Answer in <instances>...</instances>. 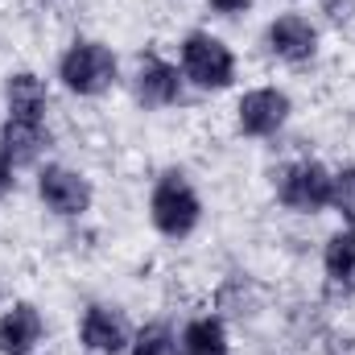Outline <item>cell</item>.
Listing matches in <instances>:
<instances>
[{
    "instance_id": "obj_1",
    "label": "cell",
    "mask_w": 355,
    "mask_h": 355,
    "mask_svg": "<svg viewBox=\"0 0 355 355\" xmlns=\"http://www.w3.org/2000/svg\"><path fill=\"white\" fill-rule=\"evenodd\" d=\"M149 215H153V227L170 240H182L198 227V215H202V202L198 194L190 190V182L182 174H162V182L153 186V198H149Z\"/></svg>"
},
{
    "instance_id": "obj_2",
    "label": "cell",
    "mask_w": 355,
    "mask_h": 355,
    "mask_svg": "<svg viewBox=\"0 0 355 355\" xmlns=\"http://www.w3.org/2000/svg\"><path fill=\"white\" fill-rule=\"evenodd\" d=\"M58 79L75 95H103L116 83V54L99 42H75L58 62Z\"/></svg>"
},
{
    "instance_id": "obj_3",
    "label": "cell",
    "mask_w": 355,
    "mask_h": 355,
    "mask_svg": "<svg viewBox=\"0 0 355 355\" xmlns=\"http://www.w3.org/2000/svg\"><path fill=\"white\" fill-rule=\"evenodd\" d=\"M182 71H186V79H194L198 87H227L232 83V75H236V58H232V50L219 42V37H211V33H190L186 42H182Z\"/></svg>"
},
{
    "instance_id": "obj_4",
    "label": "cell",
    "mask_w": 355,
    "mask_h": 355,
    "mask_svg": "<svg viewBox=\"0 0 355 355\" xmlns=\"http://www.w3.org/2000/svg\"><path fill=\"white\" fill-rule=\"evenodd\" d=\"M281 202L293 211H322L331 207V174L318 162H297L281 174Z\"/></svg>"
},
{
    "instance_id": "obj_5",
    "label": "cell",
    "mask_w": 355,
    "mask_h": 355,
    "mask_svg": "<svg viewBox=\"0 0 355 355\" xmlns=\"http://www.w3.org/2000/svg\"><path fill=\"white\" fill-rule=\"evenodd\" d=\"M37 194L50 211L58 215H83L91 207V186L83 174L67 170V166H46L37 174Z\"/></svg>"
},
{
    "instance_id": "obj_6",
    "label": "cell",
    "mask_w": 355,
    "mask_h": 355,
    "mask_svg": "<svg viewBox=\"0 0 355 355\" xmlns=\"http://www.w3.org/2000/svg\"><path fill=\"white\" fill-rule=\"evenodd\" d=\"M236 112H240V132H248V137H272L289 120V95L272 91V87L248 91Z\"/></svg>"
},
{
    "instance_id": "obj_7",
    "label": "cell",
    "mask_w": 355,
    "mask_h": 355,
    "mask_svg": "<svg viewBox=\"0 0 355 355\" xmlns=\"http://www.w3.org/2000/svg\"><path fill=\"white\" fill-rule=\"evenodd\" d=\"M314 46H318V29L306 17H297V12H285V17H277L268 25V50L277 58H285V62L314 58Z\"/></svg>"
},
{
    "instance_id": "obj_8",
    "label": "cell",
    "mask_w": 355,
    "mask_h": 355,
    "mask_svg": "<svg viewBox=\"0 0 355 355\" xmlns=\"http://www.w3.org/2000/svg\"><path fill=\"white\" fill-rule=\"evenodd\" d=\"M79 335H83V343H87L91 352H99V355H120L128 347V327H124V318H120L116 310H107V306H87Z\"/></svg>"
},
{
    "instance_id": "obj_9",
    "label": "cell",
    "mask_w": 355,
    "mask_h": 355,
    "mask_svg": "<svg viewBox=\"0 0 355 355\" xmlns=\"http://www.w3.org/2000/svg\"><path fill=\"white\" fill-rule=\"evenodd\" d=\"M137 95L149 107H166L182 95V79H178V71L170 62L149 54V58H141V71H137Z\"/></svg>"
},
{
    "instance_id": "obj_10",
    "label": "cell",
    "mask_w": 355,
    "mask_h": 355,
    "mask_svg": "<svg viewBox=\"0 0 355 355\" xmlns=\"http://www.w3.org/2000/svg\"><path fill=\"white\" fill-rule=\"evenodd\" d=\"M8 120L21 124H46V83L29 71L8 79Z\"/></svg>"
},
{
    "instance_id": "obj_11",
    "label": "cell",
    "mask_w": 355,
    "mask_h": 355,
    "mask_svg": "<svg viewBox=\"0 0 355 355\" xmlns=\"http://www.w3.org/2000/svg\"><path fill=\"white\" fill-rule=\"evenodd\" d=\"M37 339H42V314H37L29 302L12 306V310L0 318V352L4 355H25Z\"/></svg>"
},
{
    "instance_id": "obj_12",
    "label": "cell",
    "mask_w": 355,
    "mask_h": 355,
    "mask_svg": "<svg viewBox=\"0 0 355 355\" xmlns=\"http://www.w3.org/2000/svg\"><path fill=\"white\" fill-rule=\"evenodd\" d=\"M46 145V124H21V120H8L4 124V137H0V153L8 166H29L37 162Z\"/></svg>"
},
{
    "instance_id": "obj_13",
    "label": "cell",
    "mask_w": 355,
    "mask_h": 355,
    "mask_svg": "<svg viewBox=\"0 0 355 355\" xmlns=\"http://www.w3.org/2000/svg\"><path fill=\"white\" fill-rule=\"evenodd\" d=\"M322 265H327V277L343 289H355V227L347 232H335L327 240V252H322Z\"/></svg>"
},
{
    "instance_id": "obj_14",
    "label": "cell",
    "mask_w": 355,
    "mask_h": 355,
    "mask_svg": "<svg viewBox=\"0 0 355 355\" xmlns=\"http://www.w3.org/2000/svg\"><path fill=\"white\" fill-rule=\"evenodd\" d=\"M182 355H227V335L219 318H194L182 331Z\"/></svg>"
},
{
    "instance_id": "obj_15",
    "label": "cell",
    "mask_w": 355,
    "mask_h": 355,
    "mask_svg": "<svg viewBox=\"0 0 355 355\" xmlns=\"http://www.w3.org/2000/svg\"><path fill=\"white\" fill-rule=\"evenodd\" d=\"M331 207L355 227V166H347V170H339L331 178Z\"/></svg>"
},
{
    "instance_id": "obj_16",
    "label": "cell",
    "mask_w": 355,
    "mask_h": 355,
    "mask_svg": "<svg viewBox=\"0 0 355 355\" xmlns=\"http://www.w3.org/2000/svg\"><path fill=\"white\" fill-rule=\"evenodd\" d=\"M132 355H178L170 327H162V322L145 327V331H141V335L132 339Z\"/></svg>"
},
{
    "instance_id": "obj_17",
    "label": "cell",
    "mask_w": 355,
    "mask_h": 355,
    "mask_svg": "<svg viewBox=\"0 0 355 355\" xmlns=\"http://www.w3.org/2000/svg\"><path fill=\"white\" fill-rule=\"evenodd\" d=\"M248 4H252V0H211V8H219V12H227V17H232V12H244Z\"/></svg>"
},
{
    "instance_id": "obj_18",
    "label": "cell",
    "mask_w": 355,
    "mask_h": 355,
    "mask_svg": "<svg viewBox=\"0 0 355 355\" xmlns=\"http://www.w3.org/2000/svg\"><path fill=\"white\" fill-rule=\"evenodd\" d=\"M12 186V170H8V162H4V153H0V194Z\"/></svg>"
},
{
    "instance_id": "obj_19",
    "label": "cell",
    "mask_w": 355,
    "mask_h": 355,
    "mask_svg": "<svg viewBox=\"0 0 355 355\" xmlns=\"http://www.w3.org/2000/svg\"><path fill=\"white\" fill-rule=\"evenodd\" d=\"M25 355H29V352H25Z\"/></svg>"
}]
</instances>
